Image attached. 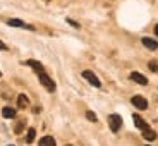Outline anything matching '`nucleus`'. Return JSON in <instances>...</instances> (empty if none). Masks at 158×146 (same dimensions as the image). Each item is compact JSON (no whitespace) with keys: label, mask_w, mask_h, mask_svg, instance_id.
<instances>
[{"label":"nucleus","mask_w":158,"mask_h":146,"mask_svg":"<svg viewBox=\"0 0 158 146\" xmlns=\"http://www.w3.org/2000/svg\"><path fill=\"white\" fill-rule=\"evenodd\" d=\"M108 126H110L112 132H118V129L122 127V117L118 114H112L110 117H108Z\"/></svg>","instance_id":"f257e3e1"},{"label":"nucleus","mask_w":158,"mask_h":146,"mask_svg":"<svg viewBox=\"0 0 158 146\" xmlns=\"http://www.w3.org/2000/svg\"><path fill=\"white\" fill-rule=\"evenodd\" d=\"M38 77H40V83L43 84L48 91H55V83L50 79V76L45 74V71H40L38 72Z\"/></svg>","instance_id":"f03ea898"},{"label":"nucleus","mask_w":158,"mask_h":146,"mask_svg":"<svg viewBox=\"0 0 158 146\" xmlns=\"http://www.w3.org/2000/svg\"><path fill=\"white\" fill-rule=\"evenodd\" d=\"M83 77L86 79V81L91 84V86H95V88H100V86H102V83H100V79L96 77V76L93 74L91 71H84V72H83Z\"/></svg>","instance_id":"7ed1b4c3"},{"label":"nucleus","mask_w":158,"mask_h":146,"mask_svg":"<svg viewBox=\"0 0 158 146\" xmlns=\"http://www.w3.org/2000/svg\"><path fill=\"white\" fill-rule=\"evenodd\" d=\"M131 102H132V105H134L136 108H139V110H146L148 108V102L143 98V96H132Z\"/></svg>","instance_id":"20e7f679"},{"label":"nucleus","mask_w":158,"mask_h":146,"mask_svg":"<svg viewBox=\"0 0 158 146\" xmlns=\"http://www.w3.org/2000/svg\"><path fill=\"white\" fill-rule=\"evenodd\" d=\"M9 23V26H14V28H24V29H35L33 26H29V24H26L24 21H21V19H9L7 21Z\"/></svg>","instance_id":"39448f33"},{"label":"nucleus","mask_w":158,"mask_h":146,"mask_svg":"<svg viewBox=\"0 0 158 146\" xmlns=\"http://www.w3.org/2000/svg\"><path fill=\"white\" fill-rule=\"evenodd\" d=\"M131 79H132L134 83H138V84H143V86H146V84H148L146 76L139 74V72H131Z\"/></svg>","instance_id":"423d86ee"},{"label":"nucleus","mask_w":158,"mask_h":146,"mask_svg":"<svg viewBox=\"0 0 158 146\" xmlns=\"http://www.w3.org/2000/svg\"><path fill=\"white\" fill-rule=\"evenodd\" d=\"M143 138L146 139V141H155L156 139V132L151 131L150 127H146V129H143Z\"/></svg>","instance_id":"0eeeda50"},{"label":"nucleus","mask_w":158,"mask_h":146,"mask_svg":"<svg viewBox=\"0 0 158 146\" xmlns=\"http://www.w3.org/2000/svg\"><path fill=\"white\" fill-rule=\"evenodd\" d=\"M141 41H143V45H144L146 48H150V50H156V48H158L156 40H151V38H143Z\"/></svg>","instance_id":"6e6552de"},{"label":"nucleus","mask_w":158,"mask_h":146,"mask_svg":"<svg viewBox=\"0 0 158 146\" xmlns=\"http://www.w3.org/2000/svg\"><path fill=\"white\" fill-rule=\"evenodd\" d=\"M132 119H134V124H136V127H138V129H141V131H143V129H146V127H148V124L144 122V120H143V119L139 117L138 114L132 115Z\"/></svg>","instance_id":"1a4fd4ad"},{"label":"nucleus","mask_w":158,"mask_h":146,"mask_svg":"<svg viewBox=\"0 0 158 146\" xmlns=\"http://www.w3.org/2000/svg\"><path fill=\"white\" fill-rule=\"evenodd\" d=\"M28 105H29V100H28V96H26V95H19V96H17V107H19V108H28Z\"/></svg>","instance_id":"9d476101"},{"label":"nucleus","mask_w":158,"mask_h":146,"mask_svg":"<svg viewBox=\"0 0 158 146\" xmlns=\"http://www.w3.org/2000/svg\"><path fill=\"white\" fill-rule=\"evenodd\" d=\"M40 144L41 146H55V139L52 136H45V138L40 139Z\"/></svg>","instance_id":"9b49d317"},{"label":"nucleus","mask_w":158,"mask_h":146,"mask_svg":"<svg viewBox=\"0 0 158 146\" xmlns=\"http://www.w3.org/2000/svg\"><path fill=\"white\" fill-rule=\"evenodd\" d=\"M2 115H4L5 119H14V117H16V110L10 108V107H5L4 110H2Z\"/></svg>","instance_id":"f8f14e48"},{"label":"nucleus","mask_w":158,"mask_h":146,"mask_svg":"<svg viewBox=\"0 0 158 146\" xmlns=\"http://www.w3.org/2000/svg\"><path fill=\"white\" fill-rule=\"evenodd\" d=\"M29 65V67H33L35 69L36 72H40V71H43V65H41V64L40 62H36V60H28V62H26Z\"/></svg>","instance_id":"ddd939ff"},{"label":"nucleus","mask_w":158,"mask_h":146,"mask_svg":"<svg viewBox=\"0 0 158 146\" xmlns=\"http://www.w3.org/2000/svg\"><path fill=\"white\" fill-rule=\"evenodd\" d=\"M24 126H26V120H19V122L16 124V127H14V132H17V134H19L21 131L24 129Z\"/></svg>","instance_id":"4468645a"},{"label":"nucleus","mask_w":158,"mask_h":146,"mask_svg":"<svg viewBox=\"0 0 158 146\" xmlns=\"http://www.w3.org/2000/svg\"><path fill=\"white\" fill-rule=\"evenodd\" d=\"M35 136H36V131H35V129H29V131H28V136H26V143H33Z\"/></svg>","instance_id":"2eb2a0df"},{"label":"nucleus","mask_w":158,"mask_h":146,"mask_svg":"<svg viewBox=\"0 0 158 146\" xmlns=\"http://www.w3.org/2000/svg\"><path fill=\"white\" fill-rule=\"evenodd\" d=\"M148 67H150V71H153V72H158V62H155V60H151V62L148 64Z\"/></svg>","instance_id":"dca6fc26"},{"label":"nucleus","mask_w":158,"mask_h":146,"mask_svg":"<svg viewBox=\"0 0 158 146\" xmlns=\"http://www.w3.org/2000/svg\"><path fill=\"white\" fill-rule=\"evenodd\" d=\"M86 117L89 119L91 122H96V115L93 114V112H91V110H88V112H86Z\"/></svg>","instance_id":"f3484780"},{"label":"nucleus","mask_w":158,"mask_h":146,"mask_svg":"<svg viewBox=\"0 0 158 146\" xmlns=\"http://www.w3.org/2000/svg\"><path fill=\"white\" fill-rule=\"evenodd\" d=\"M67 23L71 24V26H74V28H79V24L76 23V21H72V19H67Z\"/></svg>","instance_id":"a211bd4d"},{"label":"nucleus","mask_w":158,"mask_h":146,"mask_svg":"<svg viewBox=\"0 0 158 146\" xmlns=\"http://www.w3.org/2000/svg\"><path fill=\"white\" fill-rule=\"evenodd\" d=\"M0 50H7V45L2 43V41H0Z\"/></svg>","instance_id":"6ab92c4d"},{"label":"nucleus","mask_w":158,"mask_h":146,"mask_svg":"<svg viewBox=\"0 0 158 146\" xmlns=\"http://www.w3.org/2000/svg\"><path fill=\"white\" fill-rule=\"evenodd\" d=\"M155 35L158 36V24H156V26H155Z\"/></svg>","instance_id":"aec40b11"},{"label":"nucleus","mask_w":158,"mask_h":146,"mask_svg":"<svg viewBox=\"0 0 158 146\" xmlns=\"http://www.w3.org/2000/svg\"><path fill=\"white\" fill-rule=\"evenodd\" d=\"M0 77H2V72H0Z\"/></svg>","instance_id":"412c9836"}]
</instances>
